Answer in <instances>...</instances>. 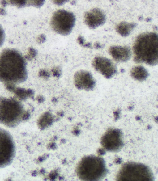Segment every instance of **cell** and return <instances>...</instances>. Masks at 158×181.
<instances>
[{"instance_id":"6da1fadb","label":"cell","mask_w":158,"mask_h":181,"mask_svg":"<svg viewBox=\"0 0 158 181\" xmlns=\"http://www.w3.org/2000/svg\"><path fill=\"white\" fill-rule=\"evenodd\" d=\"M26 62L18 51L13 48L4 49L0 53V82L15 85L27 78Z\"/></svg>"},{"instance_id":"9c48e42d","label":"cell","mask_w":158,"mask_h":181,"mask_svg":"<svg viewBox=\"0 0 158 181\" xmlns=\"http://www.w3.org/2000/svg\"><path fill=\"white\" fill-rule=\"evenodd\" d=\"M101 143L103 147L108 150L116 151L122 146V135L116 129H110L103 137Z\"/></svg>"},{"instance_id":"ac0fdd59","label":"cell","mask_w":158,"mask_h":181,"mask_svg":"<svg viewBox=\"0 0 158 181\" xmlns=\"http://www.w3.org/2000/svg\"><path fill=\"white\" fill-rule=\"evenodd\" d=\"M52 71L53 75L55 77H59L61 75V70L59 67H54L53 68Z\"/></svg>"},{"instance_id":"ffe728a7","label":"cell","mask_w":158,"mask_h":181,"mask_svg":"<svg viewBox=\"0 0 158 181\" xmlns=\"http://www.w3.org/2000/svg\"><path fill=\"white\" fill-rule=\"evenodd\" d=\"M37 40V41L40 43H41L45 41V37L44 35L41 34L38 37Z\"/></svg>"},{"instance_id":"3957f363","label":"cell","mask_w":158,"mask_h":181,"mask_svg":"<svg viewBox=\"0 0 158 181\" xmlns=\"http://www.w3.org/2000/svg\"><path fill=\"white\" fill-rule=\"evenodd\" d=\"M30 112L26 110L20 101L13 97H0V123L8 127L14 128L27 120Z\"/></svg>"},{"instance_id":"5bb4252c","label":"cell","mask_w":158,"mask_h":181,"mask_svg":"<svg viewBox=\"0 0 158 181\" xmlns=\"http://www.w3.org/2000/svg\"><path fill=\"white\" fill-rule=\"evenodd\" d=\"M131 77L135 80L143 81L148 76V73L143 66H137L133 68L130 71Z\"/></svg>"},{"instance_id":"8fae6325","label":"cell","mask_w":158,"mask_h":181,"mask_svg":"<svg viewBox=\"0 0 158 181\" xmlns=\"http://www.w3.org/2000/svg\"><path fill=\"white\" fill-rule=\"evenodd\" d=\"M106 20L104 12L100 9L94 8L86 12L84 15V22L91 28L96 27L103 24Z\"/></svg>"},{"instance_id":"d6986e66","label":"cell","mask_w":158,"mask_h":181,"mask_svg":"<svg viewBox=\"0 0 158 181\" xmlns=\"http://www.w3.org/2000/svg\"><path fill=\"white\" fill-rule=\"evenodd\" d=\"M39 76L44 78H47L50 76L49 73L47 71L45 70H41L39 72Z\"/></svg>"},{"instance_id":"4fadbf2b","label":"cell","mask_w":158,"mask_h":181,"mask_svg":"<svg viewBox=\"0 0 158 181\" xmlns=\"http://www.w3.org/2000/svg\"><path fill=\"white\" fill-rule=\"evenodd\" d=\"M4 86L7 90L14 94V97L20 101L32 98L34 95L33 90L30 89L19 87L12 84H5Z\"/></svg>"},{"instance_id":"30bf717a","label":"cell","mask_w":158,"mask_h":181,"mask_svg":"<svg viewBox=\"0 0 158 181\" xmlns=\"http://www.w3.org/2000/svg\"><path fill=\"white\" fill-rule=\"evenodd\" d=\"M74 81L75 86L79 89L91 90L96 85L92 75L86 71L81 70L76 72L74 75Z\"/></svg>"},{"instance_id":"e0dca14e","label":"cell","mask_w":158,"mask_h":181,"mask_svg":"<svg viewBox=\"0 0 158 181\" xmlns=\"http://www.w3.org/2000/svg\"><path fill=\"white\" fill-rule=\"evenodd\" d=\"M77 40L80 45L88 48H91V45L90 43H85L84 39L82 36H79L77 39Z\"/></svg>"},{"instance_id":"44dd1931","label":"cell","mask_w":158,"mask_h":181,"mask_svg":"<svg viewBox=\"0 0 158 181\" xmlns=\"http://www.w3.org/2000/svg\"><path fill=\"white\" fill-rule=\"evenodd\" d=\"M37 101L40 103H41L44 102L45 100L43 97L41 95H38L36 98Z\"/></svg>"},{"instance_id":"7a4b0ae2","label":"cell","mask_w":158,"mask_h":181,"mask_svg":"<svg viewBox=\"0 0 158 181\" xmlns=\"http://www.w3.org/2000/svg\"><path fill=\"white\" fill-rule=\"evenodd\" d=\"M157 34L153 32L139 35L133 46L134 61L137 63H144L150 65L158 63Z\"/></svg>"},{"instance_id":"5b68a950","label":"cell","mask_w":158,"mask_h":181,"mask_svg":"<svg viewBox=\"0 0 158 181\" xmlns=\"http://www.w3.org/2000/svg\"><path fill=\"white\" fill-rule=\"evenodd\" d=\"M152 174L146 166L139 163H129L124 164L117 176L119 181L152 180Z\"/></svg>"},{"instance_id":"9a60e30c","label":"cell","mask_w":158,"mask_h":181,"mask_svg":"<svg viewBox=\"0 0 158 181\" xmlns=\"http://www.w3.org/2000/svg\"><path fill=\"white\" fill-rule=\"evenodd\" d=\"M136 26V23H135L122 22L116 26V30L121 36H126L131 33Z\"/></svg>"},{"instance_id":"ba28073f","label":"cell","mask_w":158,"mask_h":181,"mask_svg":"<svg viewBox=\"0 0 158 181\" xmlns=\"http://www.w3.org/2000/svg\"><path fill=\"white\" fill-rule=\"evenodd\" d=\"M92 65L96 71L108 79L113 77L117 72L115 64L111 60L105 57L100 56L95 57Z\"/></svg>"},{"instance_id":"7c38bea8","label":"cell","mask_w":158,"mask_h":181,"mask_svg":"<svg viewBox=\"0 0 158 181\" xmlns=\"http://www.w3.org/2000/svg\"><path fill=\"white\" fill-rule=\"evenodd\" d=\"M109 52L113 58L119 62L126 61L131 56L130 49L127 46H112L109 48Z\"/></svg>"},{"instance_id":"8992f818","label":"cell","mask_w":158,"mask_h":181,"mask_svg":"<svg viewBox=\"0 0 158 181\" xmlns=\"http://www.w3.org/2000/svg\"><path fill=\"white\" fill-rule=\"evenodd\" d=\"M75 21V16L72 12L64 9H60L53 15L50 25L52 28L56 32L66 36L71 32Z\"/></svg>"},{"instance_id":"2e32d148","label":"cell","mask_w":158,"mask_h":181,"mask_svg":"<svg viewBox=\"0 0 158 181\" xmlns=\"http://www.w3.org/2000/svg\"><path fill=\"white\" fill-rule=\"evenodd\" d=\"M5 38V34L2 26L0 25V47L3 44Z\"/></svg>"},{"instance_id":"52a82bcc","label":"cell","mask_w":158,"mask_h":181,"mask_svg":"<svg viewBox=\"0 0 158 181\" xmlns=\"http://www.w3.org/2000/svg\"><path fill=\"white\" fill-rule=\"evenodd\" d=\"M15 153V145L11 136L6 130L0 128V168L11 163Z\"/></svg>"},{"instance_id":"277c9868","label":"cell","mask_w":158,"mask_h":181,"mask_svg":"<svg viewBox=\"0 0 158 181\" xmlns=\"http://www.w3.org/2000/svg\"><path fill=\"white\" fill-rule=\"evenodd\" d=\"M106 172L104 160L101 158L93 156H87L83 158L77 168L79 177L85 181L99 180L104 177Z\"/></svg>"}]
</instances>
